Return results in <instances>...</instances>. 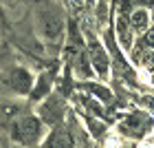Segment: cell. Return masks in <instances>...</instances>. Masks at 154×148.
<instances>
[{
	"label": "cell",
	"instance_id": "8",
	"mask_svg": "<svg viewBox=\"0 0 154 148\" xmlns=\"http://www.w3.org/2000/svg\"><path fill=\"white\" fill-rule=\"evenodd\" d=\"M132 24H134L137 29H143V27L148 24V16H145V11H137V13H132Z\"/></svg>",
	"mask_w": 154,
	"mask_h": 148
},
{
	"label": "cell",
	"instance_id": "4",
	"mask_svg": "<svg viewBox=\"0 0 154 148\" xmlns=\"http://www.w3.org/2000/svg\"><path fill=\"white\" fill-rule=\"evenodd\" d=\"M44 148H71V135H68V130H64V128L53 130L48 135Z\"/></svg>",
	"mask_w": 154,
	"mask_h": 148
},
{
	"label": "cell",
	"instance_id": "7",
	"mask_svg": "<svg viewBox=\"0 0 154 148\" xmlns=\"http://www.w3.org/2000/svg\"><path fill=\"white\" fill-rule=\"evenodd\" d=\"M46 93H48V75H42L40 82H38V86H35V91H33V100H40V97L46 95Z\"/></svg>",
	"mask_w": 154,
	"mask_h": 148
},
{
	"label": "cell",
	"instance_id": "10",
	"mask_svg": "<svg viewBox=\"0 0 154 148\" xmlns=\"http://www.w3.org/2000/svg\"><path fill=\"white\" fill-rule=\"evenodd\" d=\"M90 91H93V93L95 95H99V97H103V100H110V93H108V91L106 88H101V86H97V84H90V86H88Z\"/></svg>",
	"mask_w": 154,
	"mask_h": 148
},
{
	"label": "cell",
	"instance_id": "2",
	"mask_svg": "<svg viewBox=\"0 0 154 148\" xmlns=\"http://www.w3.org/2000/svg\"><path fill=\"white\" fill-rule=\"evenodd\" d=\"M62 115H64V104H62L60 97H51L44 106H42V117H44V122L48 124H57Z\"/></svg>",
	"mask_w": 154,
	"mask_h": 148
},
{
	"label": "cell",
	"instance_id": "1",
	"mask_svg": "<svg viewBox=\"0 0 154 148\" xmlns=\"http://www.w3.org/2000/svg\"><path fill=\"white\" fill-rule=\"evenodd\" d=\"M40 128H42V124L38 122L35 117H22L20 122L13 124L11 135H13V139L20 142V144H31L33 139L40 135Z\"/></svg>",
	"mask_w": 154,
	"mask_h": 148
},
{
	"label": "cell",
	"instance_id": "3",
	"mask_svg": "<svg viewBox=\"0 0 154 148\" xmlns=\"http://www.w3.org/2000/svg\"><path fill=\"white\" fill-rule=\"evenodd\" d=\"M11 86L18 91V93H26L31 88V75L24 71V69H13L11 71V77H9Z\"/></svg>",
	"mask_w": 154,
	"mask_h": 148
},
{
	"label": "cell",
	"instance_id": "9",
	"mask_svg": "<svg viewBox=\"0 0 154 148\" xmlns=\"http://www.w3.org/2000/svg\"><path fill=\"white\" fill-rule=\"evenodd\" d=\"M77 71H79L84 77H88L90 75V66H88V60H86V55H79V58H77Z\"/></svg>",
	"mask_w": 154,
	"mask_h": 148
},
{
	"label": "cell",
	"instance_id": "12",
	"mask_svg": "<svg viewBox=\"0 0 154 148\" xmlns=\"http://www.w3.org/2000/svg\"><path fill=\"white\" fill-rule=\"evenodd\" d=\"M90 128H93V133H97V135H99V133L103 130V128H101V126L97 124V122H93V124H90Z\"/></svg>",
	"mask_w": 154,
	"mask_h": 148
},
{
	"label": "cell",
	"instance_id": "11",
	"mask_svg": "<svg viewBox=\"0 0 154 148\" xmlns=\"http://www.w3.org/2000/svg\"><path fill=\"white\" fill-rule=\"evenodd\" d=\"M145 42L154 47V29H152V31H148V38H145Z\"/></svg>",
	"mask_w": 154,
	"mask_h": 148
},
{
	"label": "cell",
	"instance_id": "13",
	"mask_svg": "<svg viewBox=\"0 0 154 148\" xmlns=\"http://www.w3.org/2000/svg\"><path fill=\"white\" fill-rule=\"evenodd\" d=\"M139 5H143V7H150V5H154V0H137Z\"/></svg>",
	"mask_w": 154,
	"mask_h": 148
},
{
	"label": "cell",
	"instance_id": "6",
	"mask_svg": "<svg viewBox=\"0 0 154 148\" xmlns=\"http://www.w3.org/2000/svg\"><path fill=\"white\" fill-rule=\"evenodd\" d=\"M44 33L48 38H57L60 36V31H62V20L57 16H53V13H46L44 16Z\"/></svg>",
	"mask_w": 154,
	"mask_h": 148
},
{
	"label": "cell",
	"instance_id": "5",
	"mask_svg": "<svg viewBox=\"0 0 154 148\" xmlns=\"http://www.w3.org/2000/svg\"><path fill=\"white\" fill-rule=\"evenodd\" d=\"M90 55H93L95 60V66L97 71H99L101 75H106V69H108V60H106V53H103V49L97 44L95 38H90Z\"/></svg>",
	"mask_w": 154,
	"mask_h": 148
}]
</instances>
